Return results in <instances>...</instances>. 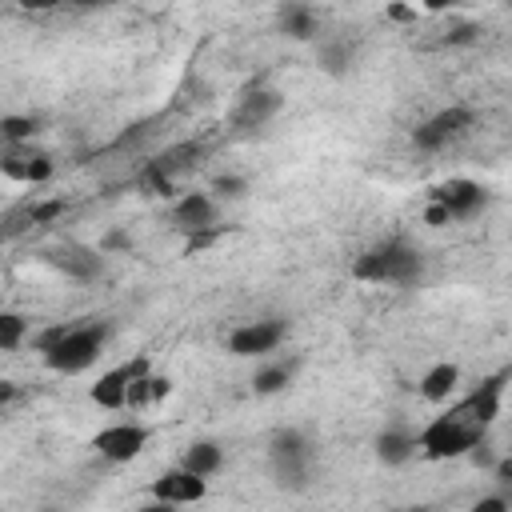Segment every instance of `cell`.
<instances>
[{"label":"cell","mask_w":512,"mask_h":512,"mask_svg":"<svg viewBox=\"0 0 512 512\" xmlns=\"http://www.w3.org/2000/svg\"><path fill=\"white\" fill-rule=\"evenodd\" d=\"M108 340V328L104 324H76V328H48L40 336V352L48 360L52 372H64V376H76L84 368L96 364L100 348Z\"/></svg>","instance_id":"cell-1"},{"label":"cell","mask_w":512,"mask_h":512,"mask_svg":"<svg viewBox=\"0 0 512 512\" xmlns=\"http://www.w3.org/2000/svg\"><path fill=\"white\" fill-rule=\"evenodd\" d=\"M356 280L368 284H416L424 276V252L416 244H408L404 236H392L376 248H368L356 264H352Z\"/></svg>","instance_id":"cell-2"},{"label":"cell","mask_w":512,"mask_h":512,"mask_svg":"<svg viewBox=\"0 0 512 512\" xmlns=\"http://www.w3.org/2000/svg\"><path fill=\"white\" fill-rule=\"evenodd\" d=\"M268 464H272L276 488L304 492L312 484V472H316V448L300 428H280L268 444Z\"/></svg>","instance_id":"cell-3"},{"label":"cell","mask_w":512,"mask_h":512,"mask_svg":"<svg viewBox=\"0 0 512 512\" xmlns=\"http://www.w3.org/2000/svg\"><path fill=\"white\" fill-rule=\"evenodd\" d=\"M484 440V428L472 424L468 416H460L456 408L436 416L420 436H416V448L428 456V460H456V456H468L476 444Z\"/></svg>","instance_id":"cell-4"},{"label":"cell","mask_w":512,"mask_h":512,"mask_svg":"<svg viewBox=\"0 0 512 512\" xmlns=\"http://www.w3.org/2000/svg\"><path fill=\"white\" fill-rule=\"evenodd\" d=\"M200 156H204V148H200V144H192V140L164 148L156 160H148V168H144V188H148V192H156V196H168V192H172V184H176L184 172H192V168L200 164Z\"/></svg>","instance_id":"cell-5"},{"label":"cell","mask_w":512,"mask_h":512,"mask_svg":"<svg viewBox=\"0 0 512 512\" xmlns=\"http://www.w3.org/2000/svg\"><path fill=\"white\" fill-rule=\"evenodd\" d=\"M472 124H476V112H472V108H464V104H452V108H444V112L428 116V120L412 132V144H416L420 152H440L444 144L460 140Z\"/></svg>","instance_id":"cell-6"},{"label":"cell","mask_w":512,"mask_h":512,"mask_svg":"<svg viewBox=\"0 0 512 512\" xmlns=\"http://www.w3.org/2000/svg\"><path fill=\"white\" fill-rule=\"evenodd\" d=\"M284 336H288V324L276 320V316L248 320V324H240V328L228 332V352L232 356H244V360L248 356H268V352H276L284 344Z\"/></svg>","instance_id":"cell-7"},{"label":"cell","mask_w":512,"mask_h":512,"mask_svg":"<svg viewBox=\"0 0 512 512\" xmlns=\"http://www.w3.org/2000/svg\"><path fill=\"white\" fill-rule=\"evenodd\" d=\"M0 172L16 184H44V180H52L56 164L36 144H4L0 148Z\"/></svg>","instance_id":"cell-8"},{"label":"cell","mask_w":512,"mask_h":512,"mask_svg":"<svg viewBox=\"0 0 512 512\" xmlns=\"http://www.w3.org/2000/svg\"><path fill=\"white\" fill-rule=\"evenodd\" d=\"M92 448H96L108 464H128V460H136V456L148 448V428H144V424H136V420L108 424V428H100V432H96Z\"/></svg>","instance_id":"cell-9"},{"label":"cell","mask_w":512,"mask_h":512,"mask_svg":"<svg viewBox=\"0 0 512 512\" xmlns=\"http://www.w3.org/2000/svg\"><path fill=\"white\" fill-rule=\"evenodd\" d=\"M432 204L448 220H472L488 204V192L476 180H444L440 188H432Z\"/></svg>","instance_id":"cell-10"},{"label":"cell","mask_w":512,"mask_h":512,"mask_svg":"<svg viewBox=\"0 0 512 512\" xmlns=\"http://www.w3.org/2000/svg\"><path fill=\"white\" fill-rule=\"evenodd\" d=\"M40 256H44V264H48V268L64 272L68 280H96V276H100V268H104V260H100V252H96V248H84V244H72V240L52 244V248H44Z\"/></svg>","instance_id":"cell-11"},{"label":"cell","mask_w":512,"mask_h":512,"mask_svg":"<svg viewBox=\"0 0 512 512\" xmlns=\"http://www.w3.org/2000/svg\"><path fill=\"white\" fill-rule=\"evenodd\" d=\"M504 380H508V372L488 376L480 388H472V392H468V400H460V404H456V412H460V416H468L472 424L488 428V424L500 416V404H504Z\"/></svg>","instance_id":"cell-12"},{"label":"cell","mask_w":512,"mask_h":512,"mask_svg":"<svg viewBox=\"0 0 512 512\" xmlns=\"http://www.w3.org/2000/svg\"><path fill=\"white\" fill-rule=\"evenodd\" d=\"M208 496V480L184 472V468H168L160 480H152V500H164V504H196Z\"/></svg>","instance_id":"cell-13"},{"label":"cell","mask_w":512,"mask_h":512,"mask_svg":"<svg viewBox=\"0 0 512 512\" xmlns=\"http://www.w3.org/2000/svg\"><path fill=\"white\" fill-rule=\"evenodd\" d=\"M280 92H272V88H256V92H248V96H240V104H236V112H232V128L236 132H256V128H264L276 112H280Z\"/></svg>","instance_id":"cell-14"},{"label":"cell","mask_w":512,"mask_h":512,"mask_svg":"<svg viewBox=\"0 0 512 512\" xmlns=\"http://www.w3.org/2000/svg\"><path fill=\"white\" fill-rule=\"evenodd\" d=\"M172 220H176V228L188 232V236L216 228V196H208V192H184V196L172 204Z\"/></svg>","instance_id":"cell-15"},{"label":"cell","mask_w":512,"mask_h":512,"mask_svg":"<svg viewBox=\"0 0 512 512\" xmlns=\"http://www.w3.org/2000/svg\"><path fill=\"white\" fill-rule=\"evenodd\" d=\"M88 396H92L96 408H108V412L128 408V368L120 364V368H108L104 376H96V384L88 388Z\"/></svg>","instance_id":"cell-16"},{"label":"cell","mask_w":512,"mask_h":512,"mask_svg":"<svg viewBox=\"0 0 512 512\" xmlns=\"http://www.w3.org/2000/svg\"><path fill=\"white\" fill-rule=\"evenodd\" d=\"M456 384H460V368L456 364H448V360H440V364H432L424 376H420V396L428 400V404H444L452 392H456Z\"/></svg>","instance_id":"cell-17"},{"label":"cell","mask_w":512,"mask_h":512,"mask_svg":"<svg viewBox=\"0 0 512 512\" xmlns=\"http://www.w3.org/2000/svg\"><path fill=\"white\" fill-rule=\"evenodd\" d=\"M416 456V436L408 428H384L376 436V460L396 468V464H408Z\"/></svg>","instance_id":"cell-18"},{"label":"cell","mask_w":512,"mask_h":512,"mask_svg":"<svg viewBox=\"0 0 512 512\" xmlns=\"http://www.w3.org/2000/svg\"><path fill=\"white\" fill-rule=\"evenodd\" d=\"M180 468L192 472V476H200V480H208V476H216V472L224 468V448H220L216 440H196V444L184 448Z\"/></svg>","instance_id":"cell-19"},{"label":"cell","mask_w":512,"mask_h":512,"mask_svg":"<svg viewBox=\"0 0 512 512\" xmlns=\"http://www.w3.org/2000/svg\"><path fill=\"white\" fill-rule=\"evenodd\" d=\"M316 64H320V72H328V76H348L352 64H356V44H352L348 36H332V40L320 44Z\"/></svg>","instance_id":"cell-20"},{"label":"cell","mask_w":512,"mask_h":512,"mask_svg":"<svg viewBox=\"0 0 512 512\" xmlns=\"http://www.w3.org/2000/svg\"><path fill=\"white\" fill-rule=\"evenodd\" d=\"M292 376H296V360H272V364L256 368L252 392H256V396H276V392H284V388L292 384Z\"/></svg>","instance_id":"cell-21"},{"label":"cell","mask_w":512,"mask_h":512,"mask_svg":"<svg viewBox=\"0 0 512 512\" xmlns=\"http://www.w3.org/2000/svg\"><path fill=\"white\" fill-rule=\"evenodd\" d=\"M316 28H320V20H316L312 8H304V4L280 8V32H284V36H292V40H312Z\"/></svg>","instance_id":"cell-22"},{"label":"cell","mask_w":512,"mask_h":512,"mask_svg":"<svg viewBox=\"0 0 512 512\" xmlns=\"http://www.w3.org/2000/svg\"><path fill=\"white\" fill-rule=\"evenodd\" d=\"M40 132L36 116H4L0 120V140L4 144H32V136Z\"/></svg>","instance_id":"cell-23"},{"label":"cell","mask_w":512,"mask_h":512,"mask_svg":"<svg viewBox=\"0 0 512 512\" xmlns=\"http://www.w3.org/2000/svg\"><path fill=\"white\" fill-rule=\"evenodd\" d=\"M28 340V320L20 312H0V352H12Z\"/></svg>","instance_id":"cell-24"},{"label":"cell","mask_w":512,"mask_h":512,"mask_svg":"<svg viewBox=\"0 0 512 512\" xmlns=\"http://www.w3.org/2000/svg\"><path fill=\"white\" fill-rule=\"evenodd\" d=\"M212 192H216L220 200H240V196L248 192V180H244V176L224 172V176H216V180H212Z\"/></svg>","instance_id":"cell-25"},{"label":"cell","mask_w":512,"mask_h":512,"mask_svg":"<svg viewBox=\"0 0 512 512\" xmlns=\"http://www.w3.org/2000/svg\"><path fill=\"white\" fill-rule=\"evenodd\" d=\"M100 248H104V252H128V248H132V236H128L124 228H112V232H104Z\"/></svg>","instance_id":"cell-26"},{"label":"cell","mask_w":512,"mask_h":512,"mask_svg":"<svg viewBox=\"0 0 512 512\" xmlns=\"http://www.w3.org/2000/svg\"><path fill=\"white\" fill-rule=\"evenodd\" d=\"M476 32H480L476 24H456V28L444 36V44H472V40H476Z\"/></svg>","instance_id":"cell-27"},{"label":"cell","mask_w":512,"mask_h":512,"mask_svg":"<svg viewBox=\"0 0 512 512\" xmlns=\"http://www.w3.org/2000/svg\"><path fill=\"white\" fill-rule=\"evenodd\" d=\"M468 512H512V508H508V500H504V496H480Z\"/></svg>","instance_id":"cell-28"},{"label":"cell","mask_w":512,"mask_h":512,"mask_svg":"<svg viewBox=\"0 0 512 512\" xmlns=\"http://www.w3.org/2000/svg\"><path fill=\"white\" fill-rule=\"evenodd\" d=\"M60 212H64V200H44V204L32 208V220H52V216H60Z\"/></svg>","instance_id":"cell-29"},{"label":"cell","mask_w":512,"mask_h":512,"mask_svg":"<svg viewBox=\"0 0 512 512\" xmlns=\"http://www.w3.org/2000/svg\"><path fill=\"white\" fill-rule=\"evenodd\" d=\"M468 456H472V464H480V468H492V464H496V456H492V444H488V440H480Z\"/></svg>","instance_id":"cell-30"},{"label":"cell","mask_w":512,"mask_h":512,"mask_svg":"<svg viewBox=\"0 0 512 512\" xmlns=\"http://www.w3.org/2000/svg\"><path fill=\"white\" fill-rule=\"evenodd\" d=\"M384 16H388V20H400V24H412V20H416V8H408V4H388Z\"/></svg>","instance_id":"cell-31"},{"label":"cell","mask_w":512,"mask_h":512,"mask_svg":"<svg viewBox=\"0 0 512 512\" xmlns=\"http://www.w3.org/2000/svg\"><path fill=\"white\" fill-rule=\"evenodd\" d=\"M136 512H176V504H164V500H148V504H140Z\"/></svg>","instance_id":"cell-32"},{"label":"cell","mask_w":512,"mask_h":512,"mask_svg":"<svg viewBox=\"0 0 512 512\" xmlns=\"http://www.w3.org/2000/svg\"><path fill=\"white\" fill-rule=\"evenodd\" d=\"M12 396H16V384H12V380H0V404L12 400Z\"/></svg>","instance_id":"cell-33"},{"label":"cell","mask_w":512,"mask_h":512,"mask_svg":"<svg viewBox=\"0 0 512 512\" xmlns=\"http://www.w3.org/2000/svg\"><path fill=\"white\" fill-rule=\"evenodd\" d=\"M392 512H408V508H392Z\"/></svg>","instance_id":"cell-34"},{"label":"cell","mask_w":512,"mask_h":512,"mask_svg":"<svg viewBox=\"0 0 512 512\" xmlns=\"http://www.w3.org/2000/svg\"><path fill=\"white\" fill-rule=\"evenodd\" d=\"M48 512H56V508H48Z\"/></svg>","instance_id":"cell-35"}]
</instances>
